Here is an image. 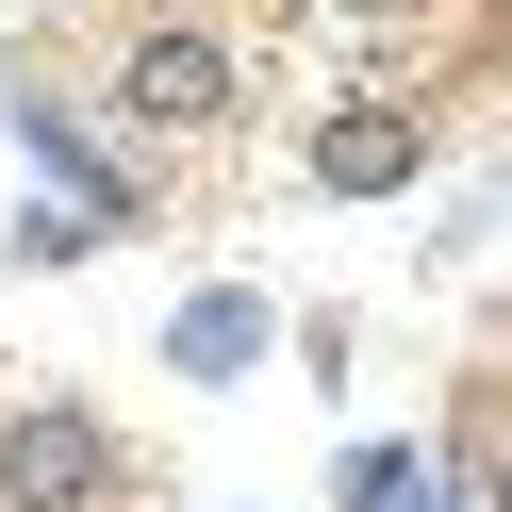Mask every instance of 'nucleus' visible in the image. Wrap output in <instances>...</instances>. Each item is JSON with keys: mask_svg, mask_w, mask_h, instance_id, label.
<instances>
[{"mask_svg": "<svg viewBox=\"0 0 512 512\" xmlns=\"http://www.w3.org/2000/svg\"><path fill=\"white\" fill-rule=\"evenodd\" d=\"M83 248H100V215H83V199H34V215H17V265H83Z\"/></svg>", "mask_w": 512, "mask_h": 512, "instance_id": "7", "label": "nucleus"}, {"mask_svg": "<svg viewBox=\"0 0 512 512\" xmlns=\"http://www.w3.org/2000/svg\"><path fill=\"white\" fill-rule=\"evenodd\" d=\"M397 512H479V479H463V463H430V479H413Z\"/></svg>", "mask_w": 512, "mask_h": 512, "instance_id": "8", "label": "nucleus"}, {"mask_svg": "<svg viewBox=\"0 0 512 512\" xmlns=\"http://www.w3.org/2000/svg\"><path fill=\"white\" fill-rule=\"evenodd\" d=\"M413 166H430V133H413L397 100H347L331 133H314V199H397Z\"/></svg>", "mask_w": 512, "mask_h": 512, "instance_id": "5", "label": "nucleus"}, {"mask_svg": "<svg viewBox=\"0 0 512 512\" xmlns=\"http://www.w3.org/2000/svg\"><path fill=\"white\" fill-rule=\"evenodd\" d=\"M265 347H281V298H265V281H199V298L166 314V380H199V397H232Z\"/></svg>", "mask_w": 512, "mask_h": 512, "instance_id": "4", "label": "nucleus"}, {"mask_svg": "<svg viewBox=\"0 0 512 512\" xmlns=\"http://www.w3.org/2000/svg\"><path fill=\"white\" fill-rule=\"evenodd\" d=\"M479 512H512V463H496V479H479Z\"/></svg>", "mask_w": 512, "mask_h": 512, "instance_id": "9", "label": "nucleus"}, {"mask_svg": "<svg viewBox=\"0 0 512 512\" xmlns=\"http://www.w3.org/2000/svg\"><path fill=\"white\" fill-rule=\"evenodd\" d=\"M100 479H116V430L83 397H17L0 413V512H83Z\"/></svg>", "mask_w": 512, "mask_h": 512, "instance_id": "1", "label": "nucleus"}, {"mask_svg": "<svg viewBox=\"0 0 512 512\" xmlns=\"http://www.w3.org/2000/svg\"><path fill=\"white\" fill-rule=\"evenodd\" d=\"M116 116H133V133H215V116H232V50H215L199 17H149L133 67H116Z\"/></svg>", "mask_w": 512, "mask_h": 512, "instance_id": "3", "label": "nucleus"}, {"mask_svg": "<svg viewBox=\"0 0 512 512\" xmlns=\"http://www.w3.org/2000/svg\"><path fill=\"white\" fill-rule=\"evenodd\" d=\"M413 479H430V446H397V430H380V446H347V463H331V512H397Z\"/></svg>", "mask_w": 512, "mask_h": 512, "instance_id": "6", "label": "nucleus"}, {"mask_svg": "<svg viewBox=\"0 0 512 512\" xmlns=\"http://www.w3.org/2000/svg\"><path fill=\"white\" fill-rule=\"evenodd\" d=\"M0 133H17V166H34V199H83L100 232H133V215H149V182L116 166V149L83 133V116L50 100V83H17V100H0Z\"/></svg>", "mask_w": 512, "mask_h": 512, "instance_id": "2", "label": "nucleus"}]
</instances>
